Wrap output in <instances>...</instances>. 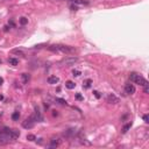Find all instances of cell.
Segmentation results:
<instances>
[{"instance_id":"6da1fadb","label":"cell","mask_w":149,"mask_h":149,"mask_svg":"<svg viewBox=\"0 0 149 149\" xmlns=\"http://www.w3.org/2000/svg\"><path fill=\"white\" fill-rule=\"evenodd\" d=\"M20 136V132L18 129H8L5 128L3 132H0V144H7L12 141L17 140Z\"/></svg>"},{"instance_id":"7a4b0ae2","label":"cell","mask_w":149,"mask_h":149,"mask_svg":"<svg viewBox=\"0 0 149 149\" xmlns=\"http://www.w3.org/2000/svg\"><path fill=\"white\" fill-rule=\"evenodd\" d=\"M129 79H130V82L138 84V85H141V86H144V85L148 84V82H147L146 78L142 77L141 74L136 73V72H132V73L129 74Z\"/></svg>"},{"instance_id":"3957f363","label":"cell","mask_w":149,"mask_h":149,"mask_svg":"<svg viewBox=\"0 0 149 149\" xmlns=\"http://www.w3.org/2000/svg\"><path fill=\"white\" fill-rule=\"evenodd\" d=\"M56 47H57L58 51L64 53V54H68V55L76 53V49H74L73 47H70V46H64V44H56Z\"/></svg>"},{"instance_id":"277c9868","label":"cell","mask_w":149,"mask_h":149,"mask_svg":"<svg viewBox=\"0 0 149 149\" xmlns=\"http://www.w3.org/2000/svg\"><path fill=\"white\" fill-rule=\"evenodd\" d=\"M35 122H36L35 118H34V115H32L22 122V127L26 128V129H31V128H33L35 126Z\"/></svg>"},{"instance_id":"5b68a950","label":"cell","mask_w":149,"mask_h":149,"mask_svg":"<svg viewBox=\"0 0 149 149\" xmlns=\"http://www.w3.org/2000/svg\"><path fill=\"white\" fill-rule=\"evenodd\" d=\"M125 92H126V94H134L135 93V86L130 83H127L125 85Z\"/></svg>"},{"instance_id":"8992f818","label":"cell","mask_w":149,"mask_h":149,"mask_svg":"<svg viewBox=\"0 0 149 149\" xmlns=\"http://www.w3.org/2000/svg\"><path fill=\"white\" fill-rule=\"evenodd\" d=\"M77 61H78L77 57H66L65 59H63V62H62V63L65 64V65H72V64H74Z\"/></svg>"},{"instance_id":"52a82bcc","label":"cell","mask_w":149,"mask_h":149,"mask_svg":"<svg viewBox=\"0 0 149 149\" xmlns=\"http://www.w3.org/2000/svg\"><path fill=\"white\" fill-rule=\"evenodd\" d=\"M61 144V139L59 138H54L50 140V148H56Z\"/></svg>"},{"instance_id":"ba28073f","label":"cell","mask_w":149,"mask_h":149,"mask_svg":"<svg viewBox=\"0 0 149 149\" xmlns=\"http://www.w3.org/2000/svg\"><path fill=\"white\" fill-rule=\"evenodd\" d=\"M48 84H51V85H54V84H57L58 82H59V78L56 77V76H49L47 79Z\"/></svg>"},{"instance_id":"9c48e42d","label":"cell","mask_w":149,"mask_h":149,"mask_svg":"<svg viewBox=\"0 0 149 149\" xmlns=\"http://www.w3.org/2000/svg\"><path fill=\"white\" fill-rule=\"evenodd\" d=\"M107 102H110V104H118L119 98L115 97L114 94H110V96L107 97Z\"/></svg>"},{"instance_id":"30bf717a","label":"cell","mask_w":149,"mask_h":149,"mask_svg":"<svg viewBox=\"0 0 149 149\" xmlns=\"http://www.w3.org/2000/svg\"><path fill=\"white\" fill-rule=\"evenodd\" d=\"M65 87H68L69 90H72V88L76 87V84H74L72 80H68V82L65 83Z\"/></svg>"},{"instance_id":"8fae6325","label":"cell","mask_w":149,"mask_h":149,"mask_svg":"<svg viewBox=\"0 0 149 149\" xmlns=\"http://www.w3.org/2000/svg\"><path fill=\"white\" fill-rule=\"evenodd\" d=\"M8 63L11 64V65H18V64H19V59H17V58H14V57H11L8 59Z\"/></svg>"},{"instance_id":"7c38bea8","label":"cell","mask_w":149,"mask_h":149,"mask_svg":"<svg viewBox=\"0 0 149 149\" xmlns=\"http://www.w3.org/2000/svg\"><path fill=\"white\" fill-rule=\"evenodd\" d=\"M21 77H22V80H23V83L26 84V83H28V80L31 79V74H29V73H22Z\"/></svg>"},{"instance_id":"4fadbf2b","label":"cell","mask_w":149,"mask_h":149,"mask_svg":"<svg viewBox=\"0 0 149 149\" xmlns=\"http://www.w3.org/2000/svg\"><path fill=\"white\" fill-rule=\"evenodd\" d=\"M19 22H20V25L21 26H26L28 23V19L27 18H25V17H22V18H20L19 19Z\"/></svg>"},{"instance_id":"5bb4252c","label":"cell","mask_w":149,"mask_h":149,"mask_svg":"<svg viewBox=\"0 0 149 149\" xmlns=\"http://www.w3.org/2000/svg\"><path fill=\"white\" fill-rule=\"evenodd\" d=\"M91 84H92V80L91 79H86L85 82L83 83V87H85V88L91 87Z\"/></svg>"},{"instance_id":"9a60e30c","label":"cell","mask_w":149,"mask_h":149,"mask_svg":"<svg viewBox=\"0 0 149 149\" xmlns=\"http://www.w3.org/2000/svg\"><path fill=\"white\" fill-rule=\"evenodd\" d=\"M12 54H15V55H20V56H25V54H23V51L20 49H13L12 50Z\"/></svg>"},{"instance_id":"2e32d148","label":"cell","mask_w":149,"mask_h":149,"mask_svg":"<svg viewBox=\"0 0 149 149\" xmlns=\"http://www.w3.org/2000/svg\"><path fill=\"white\" fill-rule=\"evenodd\" d=\"M19 118H20V113L18 112V111L12 114V119H13V120H19Z\"/></svg>"},{"instance_id":"e0dca14e","label":"cell","mask_w":149,"mask_h":149,"mask_svg":"<svg viewBox=\"0 0 149 149\" xmlns=\"http://www.w3.org/2000/svg\"><path fill=\"white\" fill-rule=\"evenodd\" d=\"M130 127H132V122H129V124L126 125V126H125V127L122 128V133H124V134H125V133H127V130L129 129Z\"/></svg>"},{"instance_id":"ac0fdd59","label":"cell","mask_w":149,"mask_h":149,"mask_svg":"<svg viewBox=\"0 0 149 149\" xmlns=\"http://www.w3.org/2000/svg\"><path fill=\"white\" fill-rule=\"evenodd\" d=\"M72 3H74V4H83V5L85 4V5H87L88 1H87V0H73Z\"/></svg>"},{"instance_id":"d6986e66","label":"cell","mask_w":149,"mask_h":149,"mask_svg":"<svg viewBox=\"0 0 149 149\" xmlns=\"http://www.w3.org/2000/svg\"><path fill=\"white\" fill-rule=\"evenodd\" d=\"M55 101L59 102L61 105H66V101L64 99H61V98H55Z\"/></svg>"},{"instance_id":"ffe728a7","label":"cell","mask_w":149,"mask_h":149,"mask_svg":"<svg viewBox=\"0 0 149 149\" xmlns=\"http://www.w3.org/2000/svg\"><path fill=\"white\" fill-rule=\"evenodd\" d=\"M27 140H29V141H35V140H36V136L33 135V134H28V135H27Z\"/></svg>"},{"instance_id":"44dd1931","label":"cell","mask_w":149,"mask_h":149,"mask_svg":"<svg viewBox=\"0 0 149 149\" xmlns=\"http://www.w3.org/2000/svg\"><path fill=\"white\" fill-rule=\"evenodd\" d=\"M72 76H74V77L80 76V71H79V70H73V71H72Z\"/></svg>"},{"instance_id":"7402d4cb","label":"cell","mask_w":149,"mask_h":149,"mask_svg":"<svg viewBox=\"0 0 149 149\" xmlns=\"http://www.w3.org/2000/svg\"><path fill=\"white\" fill-rule=\"evenodd\" d=\"M143 121L146 122V124H148V122H149V116L147 115V114H144V115H143Z\"/></svg>"},{"instance_id":"603a6c76","label":"cell","mask_w":149,"mask_h":149,"mask_svg":"<svg viewBox=\"0 0 149 149\" xmlns=\"http://www.w3.org/2000/svg\"><path fill=\"white\" fill-rule=\"evenodd\" d=\"M143 87H144V93H148V92H149V87H148V84H147V85H144Z\"/></svg>"},{"instance_id":"cb8c5ba5","label":"cell","mask_w":149,"mask_h":149,"mask_svg":"<svg viewBox=\"0 0 149 149\" xmlns=\"http://www.w3.org/2000/svg\"><path fill=\"white\" fill-rule=\"evenodd\" d=\"M70 8H71V11H77V9H78V7H77V6L71 5V6H70Z\"/></svg>"},{"instance_id":"d4e9b609","label":"cell","mask_w":149,"mask_h":149,"mask_svg":"<svg viewBox=\"0 0 149 149\" xmlns=\"http://www.w3.org/2000/svg\"><path fill=\"white\" fill-rule=\"evenodd\" d=\"M44 46H46V44H37V46H35V49H40V48H42V47H44Z\"/></svg>"},{"instance_id":"484cf974","label":"cell","mask_w":149,"mask_h":149,"mask_svg":"<svg viewBox=\"0 0 149 149\" xmlns=\"http://www.w3.org/2000/svg\"><path fill=\"white\" fill-rule=\"evenodd\" d=\"M76 98H77V99H78V100H83V97L80 96V94H79V93H78V94H76Z\"/></svg>"},{"instance_id":"4316f807","label":"cell","mask_w":149,"mask_h":149,"mask_svg":"<svg viewBox=\"0 0 149 149\" xmlns=\"http://www.w3.org/2000/svg\"><path fill=\"white\" fill-rule=\"evenodd\" d=\"M93 93H94V96H96L97 98H100V94H99V92H98V91H94Z\"/></svg>"},{"instance_id":"83f0119b","label":"cell","mask_w":149,"mask_h":149,"mask_svg":"<svg viewBox=\"0 0 149 149\" xmlns=\"http://www.w3.org/2000/svg\"><path fill=\"white\" fill-rule=\"evenodd\" d=\"M9 31V26H5L4 27V32H8Z\"/></svg>"},{"instance_id":"f1b7e54d","label":"cell","mask_w":149,"mask_h":149,"mask_svg":"<svg viewBox=\"0 0 149 149\" xmlns=\"http://www.w3.org/2000/svg\"><path fill=\"white\" fill-rule=\"evenodd\" d=\"M53 115H54V116H57V115H58V113L56 112V111H53Z\"/></svg>"},{"instance_id":"f546056e","label":"cell","mask_w":149,"mask_h":149,"mask_svg":"<svg viewBox=\"0 0 149 149\" xmlns=\"http://www.w3.org/2000/svg\"><path fill=\"white\" fill-rule=\"evenodd\" d=\"M3 84H4V79H3V78H1V77H0V86L3 85Z\"/></svg>"},{"instance_id":"4dcf8cb0","label":"cell","mask_w":149,"mask_h":149,"mask_svg":"<svg viewBox=\"0 0 149 149\" xmlns=\"http://www.w3.org/2000/svg\"><path fill=\"white\" fill-rule=\"evenodd\" d=\"M3 99H4V97L1 96V94H0V100H3Z\"/></svg>"},{"instance_id":"1f68e13d","label":"cell","mask_w":149,"mask_h":149,"mask_svg":"<svg viewBox=\"0 0 149 149\" xmlns=\"http://www.w3.org/2000/svg\"><path fill=\"white\" fill-rule=\"evenodd\" d=\"M1 63H3V61H1V59H0V64H1Z\"/></svg>"},{"instance_id":"d6a6232c","label":"cell","mask_w":149,"mask_h":149,"mask_svg":"<svg viewBox=\"0 0 149 149\" xmlns=\"http://www.w3.org/2000/svg\"><path fill=\"white\" fill-rule=\"evenodd\" d=\"M69 1H73V0H69Z\"/></svg>"},{"instance_id":"836d02e7","label":"cell","mask_w":149,"mask_h":149,"mask_svg":"<svg viewBox=\"0 0 149 149\" xmlns=\"http://www.w3.org/2000/svg\"><path fill=\"white\" fill-rule=\"evenodd\" d=\"M58 1H62V0H58Z\"/></svg>"}]
</instances>
